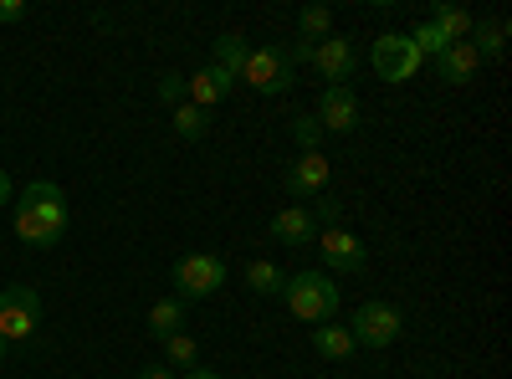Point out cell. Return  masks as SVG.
I'll return each mask as SVG.
<instances>
[{"instance_id": "6da1fadb", "label": "cell", "mask_w": 512, "mask_h": 379, "mask_svg": "<svg viewBox=\"0 0 512 379\" xmlns=\"http://www.w3.org/2000/svg\"><path fill=\"white\" fill-rule=\"evenodd\" d=\"M67 195L52 185V180H36L21 190V205H16V236L26 246H57L67 236Z\"/></svg>"}, {"instance_id": "7a4b0ae2", "label": "cell", "mask_w": 512, "mask_h": 379, "mask_svg": "<svg viewBox=\"0 0 512 379\" xmlns=\"http://www.w3.org/2000/svg\"><path fill=\"white\" fill-rule=\"evenodd\" d=\"M282 298H287V308H292V318H303V323H333V313H338V287H333V277H323V272H297V277H287V287H282Z\"/></svg>"}, {"instance_id": "3957f363", "label": "cell", "mask_w": 512, "mask_h": 379, "mask_svg": "<svg viewBox=\"0 0 512 379\" xmlns=\"http://www.w3.org/2000/svg\"><path fill=\"white\" fill-rule=\"evenodd\" d=\"M226 277H231L226 257H216V251H190V257L175 262V298L200 303V298H210V292H221Z\"/></svg>"}, {"instance_id": "277c9868", "label": "cell", "mask_w": 512, "mask_h": 379, "mask_svg": "<svg viewBox=\"0 0 512 379\" xmlns=\"http://www.w3.org/2000/svg\"><path fill=\"white\" fill-rule=\"evenodd\" d=\"M36 328H41V298H36V287H26V282L0 287V339L21 344V339H31Z\"/></svg>"}, {"instance_id": "5b68a950", "label": "cell", "mask_w": 512, "mask_h": 379, "mask_svg": "<svg viewBox=\"0 0 512 379\" xmlns=\"http://www.w3.org/2000/svg\"><path fill=\"white\" fill-rule=\"evenodd\" d=\"M241 82H251L262 98H282L292 93V62H287V47H256L241 67Z\"/></svg>"}, {"instance_id": "8992f818", "label": "cell", "mask_w": 512, "mask_h": 379, "mask_svg": "<svg viewBox=\"0 0 512 379\" xmlns=\"http://www.w3.org/2000/svg\"><path fill=\"white\" fill-rule=\"evenodd\" d=\"M349 333H354V344H364V349H390L400 333H405V313L395 303H364L354 313Z\"/></svg>"}, {"instance_id": "52a82bcc", "label": "cell", "mask_w": 512, "mask_h": 379, "mask_svg": "<svg viewBox=\"0 0 512 379\" xmlns=\"http://www.w3.org/2000/svg\"><path fill=\"white\" fill-rule=\"evenodd\" d=\"M374 72L384 77V82H410L415 72H420V52H415V41L405 36V31H384L379 41H374Z\"/></svg>"}, {"instance_id": "ba28073f", "label": "cell", "mask_w": 512, "mask_h": 379, "mask_svg": "<svg viewBox=\"0 0 512 379\" xmlns=\"http://www.w3.org/2000/svg\"><path fill=\"white\" fill-rule=\"evenodd\" d=\"M313 246H318V257H323L333 272H364V262H369V246H364L354 231H344V226H323Z\"/></svg>"}, {"instance_id": "9c48e42d", "label": "cell", "mask_w": 512, "mask_h": 379, "mask_svg": "<svg viewBox=\"0 0 512 379\" xmlns=\"http://www.w3.org/2000/svg\"><path fill=\"white\" fill-rule=\"evenodd\" d=\"M308 62L328 77V88H349V77H354V67H359L354 41H349V36H323L318 47H313V57H308Z\"/></svg>"}, {"instance_id": "30bf717a", "label": "cell", "mask_w": 512, "mask_h": 379, "mask_svg": "<svg viewBox=\"0 0 512 379\" xmlns=\"http://www.w3.org/2000/svg\"><path fill=\"white\" fill-rule=\"evenodd\" d=\"M282 190L292 195V200H313V195H328V159H323V149H313V154H303L292 164V170L282 175Z\"/></svg>"}, {"instance_id": "8fae6325", "label": "cell", "mask_w": 512, "mask_h": 379, "mask_svg": "<svg viewBox=\"0 0 512 379\" xmlns=\"http://www.w3.org/2000/svg\"><path fill=\"white\" fill-rule=\"evenodd\" d=\"M318 123H323V134H354L359 129V98H354V88H323Z\"/></svg>"}, {"instance_id": "7c38bea8", "label": "cell", "mask_w": 512, "mask_h": 379, "mask_svg": "<svg viewBox=\"0 0 512 379\" xmlns=\"http://www.w3.org/2000/svg\"><path fill=\"white\" fill-rule=\"evenodd\" d=\"M231 93H236V77H231V72H221L216 62L200 67L195 77H185V98H190L195 108H216V103H226Z\"/></svg>"}, {"instance_id": "4fadbf2b", "label": "cell", "mask_w": 512, "mask_h": 379, "mask_svg": "<svg viewBox=\"0 0 512 379\" xmlns=\"http://www.w3.org/2000/svg\"><path fill=\"white\" fill-rule=\"evenodd\" d=\"M272 236L282 246H313L318 241V226L308 216V205H282L277 216H272Z\"/></svg>"}, {"instance_id": "5bb4252c", "label": "cell", "mask_w": 512, "mask_h": 379, "mask_svg": "<svg viewBox=\"0 0 512 379\" xmlns=\"http://www.w3.org/2000/svg\"><path fill=\"white\" fill-rule=\"evenodd\" d=\"M436 67H441V82H472L477 67H482V57L466 47V41H451V47L436 57Z\"/></svg>"}, {"instance_id": "9a60e30c", "label": "cell", "mask_w": 512, "mask_h": 379, "mask_svg": "<svg viewBox=\"0 0 512 379\" xmlns=\"http://www.w3.org/2000/svg\"><path fill=\"white\" fill-rule=\"evenodd\" d=\"M425 21H431L446 41H466V36H472V26H477V16H472V11H466V6H446V0H436Z\"/></svg>"}, {"instance_id": "2e32d148", "label": "cell", "mask_w": 512, "mask_h": 379, "mask_svg": "<svg viewBox=\"0 0 512 379\" xmlns=\"http://www.w3.org/2000/svg\"><path fill=\"white\" fill-rule=\"evenodd\" d=\"M313 349H318L323 359H333V364H338V359H349L359 344H354V333H349V328H338V323H318V328H313Z\"/></svg>"}, {"instance_id": "e0dca14e", "label": "cell", "mask_w": 512, "mask_h": 379, "mask_svg": "<svg viewBox=\"0 0 512 379\" xmlns=\"http://www.w3.org/2000/svg\"><path fill=\"white\" fill-rule=\"evenodd\" d=\"M149 333L164 344L169 333H185V303L180 298H159L154 308H149Z\"/></svg>"}, {"instance_id": "ac0fdd59", "label": "cell", "mask_w": 512, "mask_h": 379, "mask_svg": "<svg viewBox=\"0 0 512 379\" xmlns=\"http://www.w3.org/2000/svg\"><path fill=\"white\" fill-rule=\"evenodd\" d=\"M246 287L256 292V298H277V292L287 287V272H282L277 262H267V257H256V262L246 267Z\"/></svg>"}, {"instance_id": "d6986e66", "label": "cell", "mask_w": 512, "mask_h": 379, "mask_svg": "<svg viewBox=\"0 0 512 379\" xmlns=\"http://www.w3.org/2000/svg\"><path fill=\"white\" fill-rule=\"evenodd\" d=\"M246 57H251V47H246V36H241V31H221V36H216V67H221V72L241 77Z\"/></svg>"}, {"instance_id": "ffe728a7", "label": "cell", "mask_w": 512, "mask_h": 379, "mask_svg": "<svg viewBox=\"0 0 512 379\" xmlns=\"http://www.w3.org/2000/svg\"><path fill=\"white\" fill-rule=\"evenodd\" d=\"M502 41H507V26L502 21H477L472 36H466V47L477 57H502Z\"/></svg>"}, {"instance_id": "44dd1931", "label": "cell", "mask_w": 512, "mask_h": 379, "mask_svg": "<svg viewBox=\"0 0 512 379\" xmlns=\"http://www.w3.org/2000/svg\"><path fill=\"white\" fill-rule=\"evenodd\" d=\"M164 364L169 369H195L200 364V344L190 339V333H169L164 339Z\"/></svg>"}, {"instance_id": "7402d4cb", "label": "cell", "mask_w": 512, "mask_h": 379, "mask_svg": "<svg viewBox=\"0 0 512 379\" xmlns=\"http://www.w3.org/2000/svg\"><path fill=\"white\" fill-rule=\"evenodd\" d=\"M297 31H303V41L318 47L323 36H333V11L328 6H303V11H297Z\"/></svg>"}, {"instance_id": "603a6c76", "label": "cell", "mask_w": 512, "mask_h": 379, "mask_svg": "<svg viewBox=\"0 0 512 379\" xmlns=\"http://www.w3.org/2000/svg\"><path fill=\"white\" fill-rule=\"evenodd\" d=\"M205 129H210V113L205 108H195V103H180L175 108V134L180 139H205Z\"/></svg>"}, {"instance_id": "cb8c5ba5", "label": "cell", "mask_w": 512, "mask_h": 379, "mask_svg": "<svg viewBox=\"0 0 512 379\" xmlns=\"http://www.w3.org/2000/svg\"><path fill=\"white\" fill-rule=\"evenodd\" d=\"M405 36L415 41V52H420V62H425V57H441V52L451 47V41H446V36H441V31L431 26V21H420V26H415V31H405Z\"/></svg>"}, {"instance_id": "d4e9b609", "label": "cell", "mask_w": 512, "mask_h": 379, "mask_svg": "<svg viewBox=\"0 0 512 379\" xmlns=\"http://www.w3.org/2000/svg\"><path fill=\"white\" fill-rule=\"evenodd\" d=\"M292 139L303 144V154H313V149L323 144V123H318V113H297V118H292Z\"/></svg>"}, {"instance_id": "484cf974", "label": "cell", "mask_w": 512, "mask_h": 379, "mask_svg": "<svg viewBox=\"0 0 512 379\" xmlns=\"http://www.w3.org/2000/svg\"><path fill=\"white\" fill-rule=\"evenodd\" d=\"M154 98L169 103V108H180V103H185V77H180V72H164V77L154 82Z\"/></svg>"}, {"instance_id": "4316f807", "label": "cell", "mask_w": 512, "mask_h": 379, "mask_svg": "<svg viewBox=\"0 0 512 379\" xmlns=\"http://www.w3.org/2000/svg\"><path fill=\"white\" fill-rule=\"evenodd\" d=\"M318 200V210H308V216H313V226L323 231V226H338V216H344V205H338L333 195H313Z\"/></svg>"}, {"instance_id": "83f0119b", "label": "cell", "mask_w": 512, "mask_h": 379, "mask_svg": "<svg viewBox=\"0 0 512 379\" xmlns=\"http://www.w3.org/2000/svg\"><path fill=\"white\" fill-rule=\"evenodd\" d=\"M11 21H26V6L21 0H0V26H11Z\"/></svg>"}, {"instance_id": "f1b7e54d", "label": "cell", "mask_w": 512, "mask_h": 379, "mask_svg": "<svg viewBox=\"0 0 512 379\" xmlns=\"http://www.w3.org/2000/svg\"><path fill=\"white\" fill-rule=\"evenodd\" d=\"M134 379H175V369H169V364H149V369H139Z\"/></svg>"}, {"instance_id": "f546056e", "label": "cell", "mask_w": 512, "mask_h": 379, "mask_svg": "<svg viewBox=\"0 0 512 379\" xmlns=\"http://www.w3.org/2000/svg\"><path fill=\"white\" fill-rule=\"evenodd\" d=\"M0 205H11V175L0 170Z\"/></svg>"}, {"instance_id": "4dcf8cb0", "label": "cell", "mask_w": 512, "mask_h": 379, "mask_svg": "<svg viewBox=\"0 0 512 379\" xmlns=\"http://www.w3.org/2000/svg\"><path fill=\"white\" fill-rule=\"evenodd\" d=\"M185 379H221V374H216V369H200V364H195V369H185Z\"/></svg>"}, {"instance_id": "1f68e13d", "label": "cell", "mask_w": 512, "mask_h": 379, "mask_svg": "<svg viewBox=\"0 0 512 379\" xmlns=\"http://www.w3.org/2000/svg\"><path fill=\"white\" fill-rule=\"evenodd\" d=\"M6 349H11V344H6V339H0V359H6Z\"/></svg>"}]
</instances>
